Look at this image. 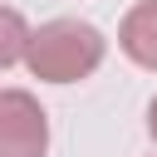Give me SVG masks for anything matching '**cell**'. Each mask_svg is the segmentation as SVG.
<instances>
[{
  "mask_svg": "<svg viewBox=\"0 0 157 157\" xmlns=\"http://www.w3.org/2000/svg\"><path fill=\"white\" fill-rule=\"evenodd\" d=\"M147 132H152V142H157V98L147 103Z\"/></svg>",
  "mask_w": 157,
  "mask_h": 157,
  "instance_id": "5b68a950",
  "label": "cell"
},
{
  "mask_svg": "<svg viewBox=\"0 0 157 157\" xmlns=\"http://www.w3.org/2000/svg\"><path fill=\"white\" fill-rule=\"evenodd\" d=\"M49 152V118L34 93L5 88L0 93V157H44Z\"/></svg>",
  "mask_w": 157,
  "mask_h": 157,
  "instance_id": "7a4b0ae2",
  "label": "cell"
},
{
  "mask_svg": "<svg viewBox=\"0 0 157 157\" xmlns=\"http://www.w3.org/2000/svg\"><path fill=\"white\" fill-rule=\"evenodd\" d=\"M103 49H108V39L88 20H49L34 29L25 64L44 83H78L103 64Z\"/></svg>",
  "mask_w": 157,
  "mask_h": 157,
  "instance_id": "6da1fadb",
  "label": "cell"
},
{
  "mask_svg": "<svg viewBox=\"0 0 157 157\" xmlns=\"http://www.w3.org/2000/svg\"><path fill=\"white\" fill-rule=\"evenodd\" d=\"M29 39H34V29H25L20 10H0V64L5 69L29 59Z\"/></svg>",
  "mask_w": 157,
  "mask_h": 157,
  "instance_id": "277c9868",
  "label": "cell"
},
{
  "mask_svg": "<svg viewBox=\"0 0 157 157\" xmlns=\"http://www.w3.org/2000/svg\"><path fill=\"white\" fill-rule=\"evenodd\" d=\"M118 44H123V54H128L137 69H152V74H157V0H137V5L123 15Z\"/></svg>",
  "mask_w": 157,
  "mask_h": 157,
  "instance_id": "3957f363",
  "label": "cell"
}]
</instances>
